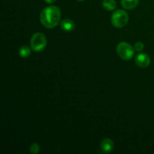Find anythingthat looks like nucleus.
I'll list each match as a JSON object with an SVG mask.
<instances>
[{"instance_id": "f257e3e1", "label": "nucleus", "mask_w": 154, "mask_h": 154, "mask_svg": "<svg viewBox=\"0 0 154 154\" xmlns=\"http://www.w3.org/2000/svg\"><path fill=\"white\" fill-rule=\"evenodd\" d=\"M61 11L57 6H48L45 8L40 14V20L42 25L48 29H54L60 23Z\"/></svg>"}, {"instance_id": "f03ea898", "label": "nucleus", "mask_w": 154, "mask_h": 154, "mask_svg": "<svg viewBox=\"0 0 154 154\" xmlns=\"http://www.w3.org/2000/svg\"><path fill=\"white\" fill-rule=\"evenodd\" d=\"M129 21V14L126 11L117 10L111 17V23L117 29L123 28Z\"/></svg>"}, {"instance_id": "7ed1b4c3", "label": "nucleus", "mask_w": 154, "mask_h": 154, "mask_svg": "<svg viewBox=\"0 0 154 154\" xmlns=\"http://www.w3.org/2000/svg\"><path fill=\"white\" fill-rule=\"evenodd\" d=\"M30 45L32 51L35 52H41L43 51L47 45V38L42 32L35 33L31 38Z\"/></svg>"}, {"instance_id": "20e7f679", "label": "nucleus", "mask_w": 154, "mask_h": 154, "mask_svg": "<svg viewBox=\"0 0 154 154\" xmlns=\"http://www.w3.org/2000/svg\"><path fill=\"white\" fill-rule=\"evenodd\" d=\"M117 52L121 59L124 60H129L135 54V49L126 42H120L117 47Z\"/></svg>"}, {"instance_id": "39448f33", "label": "nucleus", "mask_w": 154, "mask_h": 154, "mask_svg": "<svg viewBox=\"0 0 154 154\" xmlns=\"http://www.w3.org/2000/svg\"><path fill=\"white\" fill-rule=\"evenodd\" d=\"M135 63L141 68H146L150 64V58L146 54H140L135 58Z\"/></svg>"}, {"instance_id": "423d86ee", "label": "nucleus", "mask_w": 154, "mask_h": 154, "mask_svg": "<svg viewBox=\"0 0 154 154\" xmlns=\"http://www.w3.org/2000/svg\"><path fill=\"white\" fill-rule=\"evenodd\" d=\"M100 148L104 153H111L114 148V143L110 138H105L102 141Z\"/></svg>"}, {"instance_id": "0eeeda50", "label": "nucleus", "mask_w": 154, "mask_h": 154, "mask_svg": "<svg viewBox=\"0 0 154 154\" xmlns=\"http://www.w3.org/2000/svg\"><path fill=\"white\" fill-rule=\"evenodd\" d=\"M60 27L65 32H71L74 30L75 25V23L69 19L63 20L61 23H60Z\"/></svg>"}, {"instance_id": "6e6552de", "label": "nucleus", "mask_w": 154, "mask_h": 154, "mask_svg": "<svg viewBox=\"0 0 154 154\" xmlns=\"http://www.w3.org/2000/svg\"><path fill=\"white\" fill-rule=\"evenodd\" d=\"M139 0H121V5L126 10H132L137 7Z\"/></svg>"}, {"instance_id": "1a4fd4ad", "label": "nucleus", "mask_w": 154, "mask_h": 154, "mask_svg": "<svg viewBox=\"0 0 154 154\" xmlns=\"http://www.w3.org/2000/svg\"><path fill=\"white\" fill-rule=\"evenodd\" d=\"M102 6H103L105 10L111 11H114L116 9L117 2H116L115 0H103Z\"/></svg>"}, {"instance_id": "9d476101", "label": "nucleus", "mask_w": 154, "mask_h": 154, "mask_svg": "<svg viewBox=\"0 0 154 154\" xmlns=\"http://www.w3.org/2000/svg\"><path fill=\"white\" fill-rule=\"evenodd\" d=\"M19 54L22 58H27L31 54L30 48L26 45H23L19 49Z\"/></svg>"}, {"instance_id": "9b49d317", "label": "nucleus", "mask_w": 154, "mask_h": 154, "mask_svg": "<svg viewBox=\"0 0 154 154\" xmlns=\"http://www.w3.org/2000/svg\"><path fill=\"white\" fill-rule=\"evenodd\" d=\"M30 153L32 154H37L38 153L39 150H40V147H39L38 144L37 143H34V144H32V146L30 147Z\"/></svg>"}, {"instance_id": "f8f14e48", "label": "nucleus", "mask_w": 154, "mask_h": 154, "mask_svg": "<svg viewBox=\"0 0 154 154\" xmlns=\"http://www.w3.org/2000/svg\"><path fill=\"white\" fill-rule=\"evenodd\" d=\"M144 44L141 43V42H137V43L135 44L134 45V49L135 51H138V52H141V51L144 50Z\"/></svg>"}, {"instance_id": "ddd939ff", "label": "nucleus", "mask_w": 154, "mask_h": 154, "mask_svg": "<svg viewBox=\"0 0 154 154\" xmlns=\"http://www.w3.org/2000/svg\"><path fill=\"white\" fill-rule=\"evenodd\" d=\"M45 1L47 3H49V4H51V3L55 2L57 1V0H45Z\"/></svg>"}, {"instance_id": "4468645a", "label": "nucleus", "mask_w": 154, "mask_h": 154, "mask_svg": "<svg viewBox=\"0 0 154 154\" xmlns=\"http://www.w3.org/2000/svg\"><path fill=\"white\" fill-rule=\"evenodd\" d=\"M78 1H80V2H82V1H84V0H78Z\"/></svg>"}]
</instances>
